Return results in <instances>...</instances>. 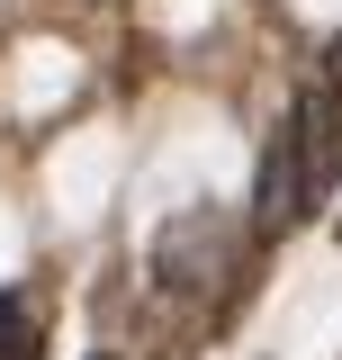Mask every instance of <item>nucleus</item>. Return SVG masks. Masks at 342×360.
<instances>
[{
    "instance_id": "39448f33",
    "label": "nucleus",
    "mask_w": 342,
    "mask_h": 360,
    "mask_svg": "<svg viewBox=\"0 0 342 360\" xmlns=\"http://www.w3.org/2000/svg\"><path fill=\"white\" fill-rule=\"evenodd\" d=\"M334 234H342V217H334Z\"/></svg>"
},
{
    "instance_id": "423d86ee",
    "label": "nucleus",
    "mask_w": 342,
    "mask_h": 360,
    "mask_svg": "<svg viewBox=\"0 0 342 360\" xmlns=\"http://www.w3.org/2000/svg\"><path fill=\"white\" fill-rule=\"evenodd\" d=\"M99 360H108V352H99Z\"/></svg>"
},
{
    "instance_id": "20e7f679",
    "label": "nucleus",
    "mask_w": 342,
    "mask_h": 360,
    "mask_svg": "<svg viewBox=\"0 0 342 360\" xmlns=\"http://www.w3.org/2000/svg\"><path fill=\"white\" fill-rule=\"evenodd\" d=\"M334 90H342V45H334Z\"/></svg>"
},
{
    "instance_id": "7ed1b4c3",
    "label": "nucleus",
    "mask_w": 342,
    "mask_h": 360,
    "mask_svg": "<svg viewBox=\"0 0 342 360\" xmlns=\"http://www.w3.org/2000/svg\"><path fill=\"white\" fill-rule=\"evenodd\" d=\"M0 360H45V307L27 288H0Z\"/></svg>"
},
{
    "instance_id": "f257e3e1",
    "label": "nucleus",
    "mask_w": 342,
    "mask_h": 360,
    "mask_svg": "<svg viewBox=\"0 0 342 360\" xmlns=\"http://www.w3.org/2000/svg\"><path fill=\"white\" fill-rule=\"evenodd\" d=\"M315 198H306V153H298V127H279L261 144V180H253V234H289Z\"/></svg>"
},
{
    "instance_id": "f03ea898",
    "label": "nucleus",
    "mask_w": 342,
    "mask_h": 360,
    "mask_svg": "<svg viewBox=\"0 0 342 360\" xmlns=\"http://www.w3.org/2000/svg\"><path fill=\"white\" fill-rule=\"evenodd\" d=\"M298 153H306V198H324L342 172V90L334 82H315L298 99Z\"/></svg>"
}]
</instances>
